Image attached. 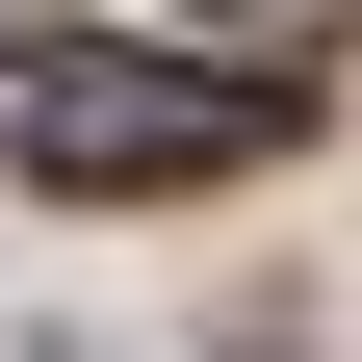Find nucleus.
<instances>
[{
	"label": "nucleus",
	"mask_w": 362,
	"mask_h": 362,
	"mask_svg": "<svg viewBox=\"0 0 362 362\" xmlns=\"http://www.w3.org/2000/svg\"><path fill=\"white\" fill-rule=\"evenodd\" d=\"M0 156L78 181V207H129V181H233V156H259V78H181V52H26V78H0Z\"/></svg>",
	"instance_id": "nucleus-1"
},
{
	"label": "nucleus",
	"mask_w": 362,
	"mask_h": 362,
	"mask_svg": "<svg viewBox=\"0 0 362 362\" xmlns=\"http://www.w3.org/2000/svg\"><path fill=\"white\" fill-rule=\"evenodd\" d=\"M207 26H337V0H207Z\"/></svg>",
	"instance_id": "nucleus-2"
}]
</instances>
